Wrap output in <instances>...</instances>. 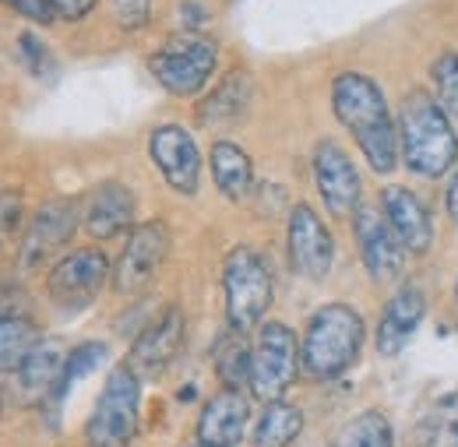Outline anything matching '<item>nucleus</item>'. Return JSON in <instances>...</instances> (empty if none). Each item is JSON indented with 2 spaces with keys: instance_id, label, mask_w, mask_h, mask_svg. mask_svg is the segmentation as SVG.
<instances>
[{
  "instance_id": "obj_1",
  "label": "nucleus",
  "mask_w": 458,
  "mask_h": 447,
  "mask_svg": "<svg viewBox=\"0 0 458 447\" xmlns=\"http://www.w3.org/2000/svg\"><path fill=\"white\" fill-rule=\"evenodd\" d=\"M332 113L360 145L367 166L381 176L399 166V123L388 110L381 85L363 71H343L332 81Z\"/></svg>"
},
{
  "instance_id": "obj_2",
  "label": "nucleus",
  "mask_w": 458,
  "mask_h": 447,
  "mask_svg": "<svg viewBox=\"0 0 458 447\" xmlns=\"http://www.w3.org/2000/svg\"><path fill=\"white\" fill-rule=\"evenodd\" d=\"M395 123H399L402 159L412 173L434 180L458 163V134L452 113L427 89H412L402 96Z\"/></svg>"
},
{
  "instance_id": "obj_3",
  "label": "nucleus",
  "mask_w": 458,
  "mask_h": 447,
  "mask_svg": "<svg viewBox=\"0 0 458 447\" xmlns=\"http://www.w3.org/2000/svg\"><path fill=\"white\" fill-rule=\"evenodd\" d=\"M363 317L349 303H325L310 314L300 338V367L310 381H339L360 359Z\"/></svg>"
},
{
  "instance_id": "obj_4",
  "label": "nucleus",
  "mask_w": 458,
  "mask_h": 447,
  "mask_svg": "<svg viewBox=\"0 0 458 447\" xmlns=\"http://www.w3.org/2000/svg\"><path fill=\"white\" fill-rule=\"evenodd\" d=\"M219 63V43L216 36L201 29H180L170 39L148 54V71L176 99H194L208 89V78Z\"/></svg>"
},
{
  "instance_id": "obj_5",
  "label": "nucleus",
  "mask_w": 458,
  "mask_h": 447,
  "mask_svg": "<svg viewBox=\"0 0 458 447\" xmlns=\"http://www.w3.org/2000/svg\"><path fill=\"white\" fill-rule=\"evenodd\" d=\"M223 296H226L229 328L254 332L265 325V314L276 299V279L268 261L254 247H233L223 261Z\"/></svg>"
},
{
  "instance_id": "obj_6",
  "label": "nucleus",
  "mask_w": 458,
  "mask_h": 447,
  "mask_svg": "<svg viewBox=\"0 0 458 447\" xmlns=\"http://www.w3.org/2000/svg\"><path fill=\"white\" fill-rule=\"evenodd\" d=\"M141 423V377L116 363L103 381V392L96 398V409L85 423V441L92 447H127Z\"/></svg>"
},
{
  "instance_id": "obj_7",
  "label": "nucleus",
  "mask_w": 458,
  "mask_h": 447,
  "mask_svg": "<svg viewBox=\"0 0 458 447\" xmlns=\"http://www.w3.org/2000/svg\"><path fill=\"white\" fill-rule=\"evenodd\" d=\"M300 370V338L283 321H265L250 345V394L276 401L289 392Z\"/></svg>"
},
{
  "instance_id": "obj_8",
  "label": "nucleus",
  "mask_w": 458,
  "mask_h": 447,
  "mask_svg": "<svg viewBox=\"0 0 458 447\" xmlns=\"http://www.w3.org/2000/svg\"><path fill=\"white\" fill-rule=\"evenodd\" d=\"M110 282V257L99 247H78L54 261L47 272V296L60 314L89 310Z\"/></svg>"
},
{
  "instance_id": "obj_9",
  "label": "nucleus",
  "mask_w": 458,
  "mask_h": 447,
  "mask_svg": "<svg viewBox=\"0 0 458 447\" xmlns=\"http://www.w3.org/2000/svg\"><path fill=\"white\" fill-rule=\"evenodd\" d=\"M78 223H81L78 201H71V198H50V201H43L39 212L32 215V223L21 229V247H18L21 272H39L54 257H60V250L78 232Z\"/></svg>"
},
{
  "instance_id": "obj_10",
  "label": "nucleus",
  "mask_w": 458,
  "mask_h": 447,
  "mask_svg": "<svg viewBox=\"0 0 458 447\" xmlns=\"http://www.w3.org/2000/svg\"><path fill=\"white\" fill-rule=\"evenodd\" d=\"M286 250L289 268L307 282H325L335 265V236L307 201H296L289 208Z\"/></svg>"
},
{
  "instance_id": "obj_11",
  "label": "nucleus",
  "mask_w": 458,
  "mask_h": 447,
  "mask_svg": "<svg viewBox=\"0 0 458 447\" xmlns=\"http://www.w3.org/2000/svg\"><path fill=\"white\" fill-rule=\"evenodd\" d=\"M166 254H170V225L163 219L134 225L127 243H123V250H120V257H116L114 289L120 296L145 292L152 285V279L159 275V268L166 265Z\"/></svg>"
},
{
  "instance_id": "obj_12",
  "label": "nucleus",
  "mask_w": 458,
  "mask_h": 447,
  "mask_svg": "<svg viewBox=\"0 0 458 447\" xmlns=\"http://www.w3.org/2000/svg\"><path fill=\"white\" fill-rule=\"evenodd\" d=\"M352 236H356L360 261H363L370 279L377 285L399 279L402 268H405V243L377 205H360L352 212Z\"/></svg>"
},
{
  "instance_id": "obj_13",
  "label": "nucleus",
  "mask_w": 458,
  "mask_h": 447,
  "mask_svg": "<svg viewBox=\"0 0 458 447\" xmlns=\"http://www.w3.org/2000/svg\"><path fill=\"white\" fill-rule=\"evenodd\" d=\"M148 159L163 173L176 194L194 198L201 187V152L187 127L180 123H159L148 134Z\"/></svg>"
},
{
  "instance_id": "obj_14",
  "label": "nucleus",
  "mask_w": 458,
  "mask_h": 447,
  "mask_svg": "<svg viewBox=\"0 0 458 447\" xmlns=\"http://www.w3.org/2000/svg\"><path fill=\"white\" fill-rule=\"evenodd\" d=\"M183 349V310L173 303L159 317H152L145 325V332L134 338L131 352H127V367L141 377V381H159L173 367V359Z\"/></svg>"
},
{
  "instance_id": "obj_15",
  "label": "nucleus",
  "mask_w": 458,
  "mask_h": 447,
  "mask_svg": "<svg viewBox=\"0 0 458 447\" xmlns=\"http://www.w3.org/2000/svg\"><path fill=\"white\" fill-rule=\"evenodd\" d=\"M314 183H318V194H321V201H325V208L332 212V215H352L363 201H360V190H363V183H360V173H356V163L349 159V152H345L343 145H335V141H318V148H314Z\"/></svg>"
},
{
  "instance_id": "obj_16",
  "label": "nucleus",
  "mask_w": 458,
  "mask_h": 447,
  "mask_svg": "<svg viewBox=\"0 0 458 447\" xmlns=\"http://www.w3.org/2000/svg\"><path fill=\"white\" fill-rule=\"evenodd\" d=\"M134 212H138L134 190L120 180H103L85 201L81 225L92 240H114L123 229H134Z\"/></svg>"
},
{
  "instance_id": "obj_17",
  "label": "nucleus",
  "mask_w": 458,
  "mask_h": 447,
  "mask_svg": "<svg viewBox=\"0 0 458 447\" xmlns=\"http://www.w3.org/2000/svg\"><path fill=\"white\" fill-rule=\"evenodd\" d=\"M381 212H385V219L392 223V229L399 232V240L405 243L409 254L420 257V254L430 250V243H434L430 212H427V205H423L409 187H399V183L385 187V190H381Z\"/></svg>"
},
{
  "instance_id": "obj_18",
  "label": "nucleus",
  "mask_w": 458,
  "mask_h": 447,
  "mask_svg": "<svg viewBox=\"0 0 458 447\" xmlns=\"http://www.w3.org/2000/svg\"><path fill=\"white\" fill-rule=\"evenodd\" d=\"M250 419V401L236 388L212 394L198 416V441L212 447H236L243 441V426Z\"/></svg>"
},
{
  "instance_id": "obj_19",
  "label": "nucleus",
  "mask_w": 458,
  "mask_h": 447,
  "mask_svg": "<svg viewBox=\"0 0 458 447\" xmlns=\"http://www.w3.org/2000/svg\"><path fill=\"white\" fill-rule=\"evenodd\" d=\"M423 317H427V296L416 285L399 289L385 303V314H381V325H377V352L381 356H399L409 345V338L420 332Z\"/></svg>"
},
{
  "instance_id": "obj_20",
  "label": "nucleus",
  "mask_w": 458,
  "mask_h": 447,
  "mask_svg": "<svg viewBox=\"0 0 458 447\" xmlns=\"http://www.w3.org/2000/svg\"><path fill=\"white\" fill-rule=\"evenodd\" d=\"M250 96H254V78L236 67L229 71L226 78L198 103V123L201 127H226V123H236L247 106H250Z\"/></svg>"
},
{
  "instance_id": "obj_21",
  "label": "nucleus",
  "mask_w": 458,
  "mask_h": 447,
  "mask_svg": "<svg viewBox=\"0 0 458 447\" xmlns=\"http://www.w3.org/2000/svg\"><path fill=\"white\" fill-rule=\"evenodd\" d=\"M208 166H212V180H216V187H219V194L226 201L240 205V201L250 198V190H254V163L236 141H229V138L216 141L212 152H208Z\"/></svg>"
},
{
  "instance_id": "obj_22",
  "label": "nucleus",
  "mask_w": 458,
  "mask_h": 447,
  "mask_svg": "<svg viewBox=\"0 0 458 447\" xmlns=\"http://www.w3.org/2000/svg\"><path fill=\"white\" fill-rule=\"evenodd\" d=\"M64 359H67V349L60 345L57 338H39L29 349V356L18 363V370H14L18 388L29 394V398L47 401V394L54 392L60 370H64Z\"/></svg>"
},
{
  "instance_id": "obj_23",
  "label": "nucleus",
  "mask_w": 458,
  "mask_h": 447,
  "mask_svg": "<svg viewBox=\"0 0 458 447\" xmlns=\"http://www.w3.org/2000/svg\"><path fill=\"white\" fill-rule=\"evenodd\" d=\"M412 447H458V392L434 398L416 423Z\"/></svg>"
},
{
  "instance_id": "obj_24",
  "label": "nucleus",
  "mask_w": 458,
  "mask_h": 447,
  "mask_svg": "<svg viewBox=\"0 0 458 447\" xmlns=\"http://www.w3.org/2000/svg\"><path fill=\"white\" fill-rule=\"evenodd\" d=\"M106 352H110L106 342H81V345L67 349V359H64V370H60L57 384H54V392L47 394V401H43V405H50V419L54 423H57V409L64 405V398L71 394V388L78 381H85L96 367H103Z\"/></svg>"
},
{
  "instance_id": "obj_25",
  "label": "nucleus",
  "mask_w": 458,
  "mask_h": 447,
  "mask_svg": "<svg viewBox=\"0 0 458 447\" xmlns=\"http://www.w3.org/2000/svg\"><path fill=\"white\" fill-rule=\"evenodd\" d=\"M303 430V412L283 398L265 401V412L254 426V447H289Z\"/></svg>"
},
{
  "instance_id": "obj_26",
  "label": "nucleus",
  "mask_w": 458,
  "mask_h": 447,
  "mask_svg": "<svg viewBox=\"0 0 458 447\" xmlns=\"http://www.w3.org/2000/svg\"><path fill=\"white\" fill-rule=\"evenodd\" d=\"M39 338V325L29 314H0V374L18 370Z\"/></svg>"
},
{
  "instance_id": "obj_27",
  "label": "nucleus",
  "mask_w": 458,
  "mask_h": 447,
  "mask_svg": "<svg viewBox=\"0 0 458 447\" xmlns=\"http://www.w3.org/2000/svg\"><path fill=\"white\" fill-rule=\"evenodd\" d=\"M212 356H216V370H219L223 388L240 392L243 384H250V345L243 342V332L229 328L226 335L216 342Z\"/></svg>"
},
{
  "instance_id": "obj_28",
  "label": "nucleus",
  "mask_w": 458,
  "mask_h": 447,
  "mask_svg": "<svg viewBox=\"0 0 458 447\" xmlns=\"http://www.w3.org/2000/svg\"><path fill=\"white\" fill-rule=\"evenodd\" d=\"M335 447H395V437H392V423L385 412H360L345 423V430L339 434Z\"/></svg>"
},
{
  "instance_id": "obj_29",
  "label": "nucleus",
  "mask_w": 458,
  "mask_h": 447,
  "mask_svg": "<svg viewBox=\"0 0 458 447\" xmlns=\"http://www.w3.org/2000/svg\"><path fill=\"white\" fill-rule=\"evenodd\" d=\"M430 78H434V89H437V99L441 106L458 116V54H441L430 63Z\"/></svg>"
},
{
  "instance_id": "obj_30",
  "label": "nucleus",
  "mask_w": 458,
  "mask_h": 447,
  "mask_svg": "<svg viewBox=\"0 0 458 447\" xmlns=\"http://www.w3.org/2000/svg\"><path fill=\"white\" fill-rule=\"evenodd\" d=\"M110 11L123 32H141L152 18V0H110Z\"/></svg>"
},
{
  "instance_id": "obj_31",
  "label": "nucleus",
  "mask_w": 458,
  "mask_h": 447,
  "mask_svg": "<svg viewBox=\"0 0 458 447\" xmlns=\"http://www.w3.org/2000/svg\"><path fill=\"white\" fill-rule=\"evenodd\" d=\"M21 212H25L21 194H18V190H0V247H7V243L18 236V229H21Z\"/></svg>"
},
{
  "instance_id": "obj_32",
  "label": "nucleus",
  "mask_w": 458,
  "mask_h": 447,
  "mask_svg": "<svg viewBox=\"0 0 458 447\" xmlns=\"http://www.w3.org/2000/svg\"><path fill=\"white\" fill-rule=\"evenodd\" d=\"M18 54L25 60V67L36 74V78H43L47 71H50V63H54V56L47 50V43L36 36V32H21L18 36Z\"/></svg>"
},
{
  "instance_id": "obj_33",
  "label": "nucleus",
  "mask_w": 458,
  "mask_h": 447,
  "mask_svg": "<svg viewBox=\"0 0 458 447\" xmlns=\"http://www.w3.org/2000/svg\"><path fill=\"white\" fill-rule=\"evenodd\" d=\"M0 4H7L11 11H18V14L29 18V21H39V25L54 21V7H50V0H0Z\"/></svg>"
},
{
  "instance_id": "obj_34",
  "label": "nucleus",
  "mask_w": 458,
  "mask_h": 447,
  "mask_svg": "<svg viewBox=\"0 0 458 447\" xmlns=\"http://www.w3.org/2000/svg\"><path fill=\"white\" fill-rule=\"evenodd\" d=\"M99 0H50L54 7V18H64V21H81L96 11Z\"/></svg>"
},
{
  "instance_id": "obj_35",
  "label": "nucleus",
  "mask_w": 458,
  "mask_h": 447,
  "mask_svg": "<svg viewBox=\"0 0 458 447\" xmlns=\"http://www.w3.org/2000/svg\"><path fill=\"white\" fill-rule=\"evenodd\" d=\"M25 307H29L25 292L18 285L0 279V314H25Z\"/></svg>"
},
{
  "instance_id": "obj_36",
  "label": "nucleus",
  "mask_w": 458,
  "mask_h": 447,
  "mask_svg": "<svg viewBox=\"0 0 458 447\" xmlns=\"http://www.w3.org/2000/svg\"><path fill=\"white\" fill-rule=\"evenodd\" d=\"M445 205H448V215L458 223V169H455V176L448 180V190H445Z\"/></svg>"
},
{
  "instance_id": "obj_37",
  "label": "nucleus",
  "mask_w": 458,
  "mask_h": 447,
  "mask_svg": "<svg viewBox=\"0 0 458 447\" xmlns=\"http://www.w3.org/2000/svg\"><path fill=\"white\" fill-rule=\"evenodd\" d=\"M0 412H4V392H0Z\"/></svg>"
},
{
  "instance_id": "obj_38",
  "label": "nucleus",
  "mask_w": 458,
  "mask_h": 447,
  "mask_svg": "<svg viewBox=\"0 0 458 447\" xmlns=\"http://www.w3.org/2000/svg\"><path fill=\"white\" fill-rule=\"evenodd\" d=\"M198 447H212V444H201V441H198Z\"/></svg>"
}]
</instances>
